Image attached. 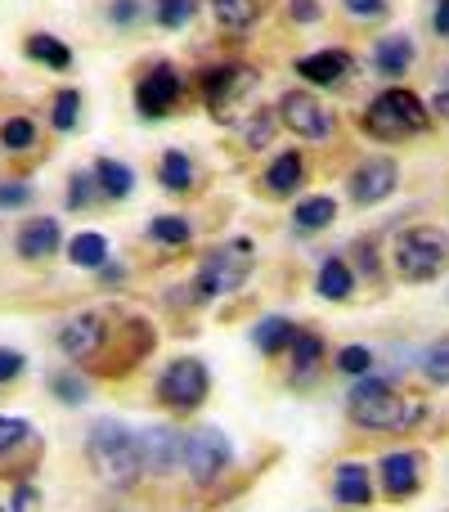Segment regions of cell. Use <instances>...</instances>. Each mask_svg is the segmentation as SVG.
<instances>
[{"instance_id":"28","label":"cell","mask_w":449,"mask_h":512,"mask_svg":"<svg viewBox=\"0 0 449 512\" xmlns=\"http://www.w3.org/2000/svg\"><path fill=\"white\" fill-rule=\"evenodd\" d=\"M292 333H297V324H292V319H283V315H270V319H261V324H256L252 342L261 346V355H279V351H288Z\"/></svg>"},{"instance_id":"13","label":"cell","mask_w":449,"mask_h":512,"mask_svg":"<svg viewBox=\"0 0 449 512\" xmlns=\"http://www.w3.org/2000/svg\"><path fill=\"white\" fill-rule=\"evenodd\" d=\"M104 342H108V328L99 315H72L68 324L59 328V351L68 355L72 364L95 360V355L104 351Z\"/></svg>"},{"instance_id":"7","label":"cell","mask_w":449,"mask_h":512,"mask_svg":"<svg viewBox=\"0 0 449 512\" xmlns=\"http://www.w3.org/2000/svg\"><path fill=\"white\" fill-rule=\"evenodd\" d=\"M229 459H234V445L225 441V432H216V427H198V432L185 436V463H180V468L189 472L194 486H212V481L225 477Z\"/></svg>"},{"instance_id":"37","label":"cell","mask_w":449,"mask_h":512,"mask_svg":"<svg viewBox=\"0 0 449 512\" xmlns=\"http://www.w3.org/2000/svg\"><path fill=\"white\" fill-rule=\"evenodd\" d=\"M99 194V180L95 171H77V176L68 180V207H90Z\"/></svg>"},{"instance_id":"6","label":"cell","mask_w":449,"mask_h":512,"mask_svg":"<svg viewBox=\"0 0 449 512\" xmlns=\"http://www.w3.org/2000/svg\"><path fill=\"white\" fill-rule=\"evenodd\" d=\"M207 391H212V373H207V364L194 360V355L171 360L167 369H162V378H158V400L167 409H176V414L198 409L207 400Z\"/></svg>"},{"instance_id":"10","label":"cell","mask_w":449,"mask_h":512,"mask_svg":"<svg viewBox=\"0 0 449 512\" xmlns=\"http://www.w3.org/2000/svg\"><path fill=\"white\" fill-rule=\"evenodd\" d=\"M256 81H261L256 77V68H247V63H225V68H212L203 77V99H207V108H212L216 117H225L238 99L252 95Z\"/></svg>"},{"instance_id":"20","label":"cell","mask_w":449,"mask_h":512,"mask_svg":"<svg viewBox=\"0 0 449 512\" xmlns=\"http://www.w3.org/2000/svg\"><path fill=\"white\" fill-rule=\"evenodd\" d=\"M337 221V203L328 194H315V198H301L297 212H292V225H297L301 234H319L328 230V225Z\"/></svg>"},{"instance_id":"1","label":"cell","mask_w":449,"mask_h":512,"mask_svg":"<svg viewBox=\"0 0 449 512\" xmlns=\"http://www.w3.org/2000/svg\"><path fill=\"white\" fill-rule=\"evenodd\" d=\"M346 414L355 427H369V432H405L423 418V405L409 396H400L387 378H360L346 396Z\"/></svg>"},{"instance_id":"42","label":"cell","mask_w":449,"mask_h":512,"mask_svg":"<svg viewBox=\"0 0 449 512\" xmlns=\"http://www.w3.org/2000/svg\"><path fill=\"white\" fill-rule=\"evenodd\" d=\"M23 355L18 351H9V346H0V387H5V382H14L18 373H23Z\"/></svg>"},{"instance_id":"16","label":"cell","mask_w":449,"mask_h":512,"mask_svg":"<svg viewBox=\"0 0 449 512\" xmlns=\"http://www.w3.org/2000/svg\"><path fill=\"white\" fill-rule=\"evenodd\" d=\"M297 77H306L310 86H342L351 77V54L346 50H315L297 59Z\"/></svg>"},{"instance_id":"18","label":"cell","mask_w":449,"mask_h":512,"mask_svg":"<svg viewBox=\"0 0 449 512\" xmlns=\"http://www.w3.org/2000/svg\"><path fill=\"white\" fill-rule=\"evenodd\" d=\"M414 59H418V50H414V41L409 36H382L378 45H373V68L382 72V77H405L409 68H414Z\"/></svg>"},{"instance_id":"46","label":"cell","mask_w":449,"mask_h":512,"mask_svg":"<svg viewBox=\"0 0 449 512\" xmlns=\"http://www.w3.org/2000/svg\"><path fill=\"white\" fill-rule=\"evenodd\" d=\"M432 113H436V117H445V122H449V72H445L441 90H436V99H432Z\"/></svg>"},{"instance_id":"17","label":"cell","mask_w":449,"mask_h":512,"mask_svg":"<svg viewBox=\"0 0 449 512\" xmlns=\"http://www.w3.org/2000/svg\"><path fill=\"white\" fill-rule=\"evenodd\" d=\"M333 499L342 508H373V477L364 463H337L333 468Z\"/></svg>"},{"instance_id":"12","label":"cell","mask_w":449,"mask_h":512,"mask_svg":"<svg viewBox=\"0 0 449 512\" xmlns=\"http://www.w3.org/2000/svg\"><path fill=\"white\" fill-rule=\"evenodd\" d=\"M396 185H400V167L378 153V158H369V162H360V167H355L351 198L360 207H378V203H387V198L396 194Z\"/></svg>"},{"instance_id":"31","label":"cell","mask_w":449,"mask_h":512,"mask_svg":"<svg viewBox=\"0 0 449 512\" xmlns=\"http://www.w3.org/2000/svg\"><path fill=\"white\" fill-rule=\"evenodd\" d=\"M50 391H54V400H59V405H86V396H90L86 378H81V373H72V369L54 373V378H50Z\"/></svg>"},{"instance_id":"34","label":"cell","mask_w":449,"mask_h":512,"mask_svg":"<svg viewBox=\"0 0 449 512\" xmlns=\"http://www.w3.org/2000/svg\"><path fill=\"white\" fill-rule=\"evenodd\" d=\"M50 122H54V131H72V126L81 122V90H59V95H54Z\"/></svg>"},{"instance_id":"21","label":"cell","mask_w":449,"mask_h":512,"mask_svg":"<svg viewBox=\"0 0 449 512\" xmlns=\"http://www.w3.org/2000/svg\"><path fill=\"white\" fill-rule=\"evenodd\" d=\"M315 288H319V297H328V301H346V297L355 292V274H351V265H346L342 256H328V261L319 265Z\"/></svg>"},{"instance_id":"44","label":"cell","mask_w":449,"mask_h":512,"mask_svg":"<svg viewBox=\"0 0 449 512\" xmlns=\"http://www.w3.org/2000/svg\"><path fill=\"white\" fill-rule=\"evenodd\" d=\"M432 27H436V36H441V41H449V0H436Z\"/></svg>"},{"instance_id":"4","label":"cell","mask_w":449,"mask_h":512,"mask_svg":"<svg viewBox=\"0 0 449 512\" xmlns=\"http://www.w3.org/2000/svg\"><path fill=\"white\" fill-rule=\"evenodd\" d=\"M449 265V234H441L436 225H414L396 239V270L409 283H432L441 279Z\"/></svg>"},{"instance_id":"33","label":"cell","mask_w":449,"mask_h":512,"mask_svg":"<svg viewBox=\"0 0 449 512\" xmlns=\"http://www.w3.org/2000/svg\"><path fill=\"white\" fill-rule=\"evenodd\" d=\"M36 144V126L27 122V117H9L5 126H0V149L5 153H23Z\"/></svg>"},{"instance_id":"24","label":"cell","mask_w":449,"mask_h":512,"mask_svg":"<svg viewBox=\"0 0 449 512\" xmlns=\"http://www.w3.org/2000/svg\"><path fill=\"white\" fill-rule=\"evenodd\" d=\"M158 180H162V189H171V194H189V189H194V162H189V153H180V149L162 153Z\"/></svg>"},{"instance_id":"35","label":"cell","mask_w":449,"mask_h":512,"mask_svg":"<svg viewBox=\"0 0 449 512\" xmlns=\"http://www.w3.org/2000/svg\"><path fill=\"white\" fill-rule=\"evenodd\" d=\"M337 369H342L346 378H369L373 373V351L369 346H342V351H337Z\"/></svg>"},{"instance_id":"38","label":"cell","mask_w":449,"mask_h":512,"mask_svg":"<svg viewBox=\"0 0 449 512\" xmlns=\"http://www.w3.org/2000/svg\"><path fill=\"white\" fill-rule=\"evenodd\" d=\"M32 203V185L27 180H0V212H14V207H27Z\"/></svg>"},{"instance_id":"5","label":"cell","mask_w":449,"mask_h":512,"mask_svg":"<svg viewBox=\"0 0 449 512\" xmlns=\"http://www.w3.org/2000/svg\"><path fill=\"white\" fill-rule=\"evenodd\" d=\"M247 274H252V243L238 239L229 243V248L203 256V265H198V301H216V297H229V292H238L247 283Z\"/></svg>"},{"instance_id":"27","label":"cell","mask_w":449,"mask_h":512,"mask_svg":"<svg viewBox=\"0 0 449 512\" xmlns=\"http://www.w3.org/2000/svg\"><path fill=\"white\" fill-rule=\"evenodd\" d=\"M212 9L225 32H247V27H256V18H261V0H216Z\"/></svg>"},{"instance_id":"41","label":"cell","mask_w":449,"mask_h":512,"mask_svg":"<svg viewBox=\"0 0 449 512\" xmlns=\"http://www.w3.org/2000/svg\"><path fill=\"white\" fill-rule=\"evenodd\" d=\"M288 14H292V23H319L324 9H319V0H288Z\"/></svg>"},{"instance_id":"15","label":"cell","mask_w":449,"mask_h":512,"mask_svg":"<svg viewBox=\"0 0 449 512\" xmlns=\"http://www.w3.org/2000/svg\"><path fill=\"white\" fill-rule=\"evenodd\" d=\"M59 243H63V230H59V221L54 216H36V221H23V230H18V239H14V248L23 261H45V256H54L59 252Z\"/></svg>"},{"instance_id":"14","label":"cell","mask_w":449,"mask_h":512,"mask_svg":"<svg viewBox=\"0 0 449 512\" xmlns=\"http://www.w3.org/2000/svg\"><path fill=\"white\" fill-rule=\"evenodd\" d=\"M378 477H382V490L387 499H414L418 486H423V454L418 450H391L387 459L378 463Z\"/></svg>"},{"instance_id":"26","label":"cell","mask_w":449,"mask_h":512,"mask_svg":"<svg viewBox=\"0 0 449 512\" xmlns=\"http://www.w3.org/2000/svg\"><path fill=\"white\" fill-rule=\"evenodd\" d=\"M27 54H32L36 63H45V68H54V72H68L72 68V50L59 41V36H50V32L27 36Z\"/></svg>"},{"instance_id":"29","label":"cell","mask_w":449,"mask_h":512,"mask_svg":"<svg viewBox=\"0 0 449 512\" xmlns=\"http://www.w3.org/2000/svg\"><path fill=\"white\" fill-rule=\"evenodd\" d=\"M198 14V0H153V18H158L167 32H180V27H189Z\"/></svg>"},{"instance_id":"8","label":"cell","mask_w":449,"mask_h":512,"mask_svg":"<svg viewBox=\"0 0 449 512\" xmlns=\"http://www.w3.org/2000/svg\"><path fill=\"white\" fill-rule=\"evenodd\" d=\"M279 122L288 126L297 140H328L337 117H333V108L319 95H310V90H288V95L279 99Z\"/></svg>"},{"instance_id":"36","label":"cell","mask_w":449,"mask_h":512,"mask_svg":"<svg viewBox=\"0 0 449 512\" xmlns=\"http://www.w3.org/2000/svg\"><path fill=\"white\" fill-rule=\"evenodd\" d=\"M423 373H427V382H436V387H449V337L436 342V346H427Z\"/></svg>"},{"instance_id":"11","label":"cell","mask_w":449,"mask_h":512,"mask_svg":"<svg viewBox=\"0 0 449 512\" xmlns=\"http://www.w3.org/2000/svg\"><path fill=\"white\" fill-rule=\"evenodd\" d=\"M135 445H140L144 477H167L185 463V436L176 427H144V432H135Z\"/></svg>"},{"instance_id":"45","label":"cell","mask_w":449,"mask_h":512,"mask_svg":"<svg viewBox=\"0 0 449 512\" xmlns=\"http://www.w3.org/2000/svg\"><path fill=\"white\" fill-rule=\"evenodd\" d=\"M32 504H36V490H32V486H23V490L14 495V504H5L0 512H32Z\"/></svg>"},{"instance_id":"22","label":"cell","mask_w":449,"mask_h":512,"mask_svg":"<svg viewBox=\"0 0 449 512\" xmlns=\"http://www.w3.org/2000/svg\"><path fill=\"white\" fill-rule=\"evenodd\" d=\"M95 180H99V194L104 198H131L135 194V171L117 158H99L95 162Z\"/></svg>"},{"instance_id":"9","label":"cell","mask_w":449,"mask_h":512,"mask_svg":"<svg viewBox=\"0 0 449 512\" xmlns=\"http://www.w3.org/2000/svg\"><path fill=\"white\" fill-rule=\"evenodd\" d=\"M180 95H185V81H180V72L171 68V63H158V68H153L149 77L135 86V108H140L149 122H162V117L176 113Z\"/></svg>"},{"instance_id":"25","label":"cell","mask_w":449,"mask_h":512,"mask_svg":"<svg viewBox=\"0 0 449 512\" xmlns=\"http://www.w3.org/2000/svg\"><path fill=\"white\" fill-rule=\"evenodd\" d=\"M68 261L77 265V270H104L108 265V239L95 234V230L77 234V239L68 243Z\"/></svg>"},{"instance_id":"32","label":"cell","mask_w":449,"mask_h":512,"mask_svg":"<svg viewBox=\"0 0 449 512\" xmlns=\"http://www.w3.org/2000/svg\"><path fill=\"white\" fill-rule=\"evenodd\" d=\"M274 126H279V113H270V108H256V113L247 117V126H243L247 149H265V144L274 140Z\"/></svg>"},{"instance_id":"2","label":"cell","mask_w":449,"mask_h":512,"mask_svg":"<svg viewBox=\"0 0 449 512\" xmlns=\"http://www.w3.org/2000/svg\"><path fill=\"white\" fill-rule=\"evenodd\" d=\"M86 459H90V468H95V477L104 481V486H135V481L144 477L135 432H126L117 418H104V423L90 427Z\"/></svg>"},{"instance_id":"43","label":"cell","mask_w":449,"mask_h":512,"mask_svg":"<svg viewBox=\"0 0 449 512\" xmlns=\"http://www.w3.org/2000/svg\"><path fill=\"white\" fill-rule=\"evenodd\" d=\"M108 18H113V23H135V18H140V0H113V9H108Z\"/></svg>"},{"instance_id":"40","label":"cell","mask_w":449,"mask_h":512,"mask_svg":"<svg viewBox=\"0 0 449 512\" xmlns=\"http://www.w3.org/2000/svg\"><path fill=\"white\" fill-rule=\"evenodd\" d=\"M342 5L351 18H369V23L373 18H387V0H342Z\"/></svg>"},{"instance_id":"23","label":"cell","mask_w":449,"mask_h":512,"mask_svg":"<svg viewBox=\"0 0 449 512\" xmlns=\"http://www.w3.org/2000/svg\"><path fill=\"white\" fill-rule=\"evenodd\" d=\"M324 351H328V342L319 333H310V328H297V333H292V342H288L292 369H297V373H315L319 364H324Z\"/></svg>"},{"instance_id":"3","label":"cell","mask_w":449,"mask_h":512,"mask_svg":"<svg viewBox=\"0 0 449 512\" xmlns=\"http://www.w3.org/2000/svg\"><path fill=\"white\" fill-rule=\"evenodd\" d=\"M360 126L373 135V140L396 144V140H409V135H423L427 126H432V108H427L414 90L391 86V90H382V95L369 99Z\"/></svg>"},{"instance_id":"39","label":"cell","mask_w":449,"mask_h":512,"mask_svg":"<svg viewBox=\"0 0 449 512\" xmlns=\"http://www.w3.org/2000/svg\"><path fill=\"white\" fill-rule=\"evenodd\" d=\"M27 432H32V427H27L23 418H5V414H0V454H9V450H14V445L23 441Z\"/></svg>"},{"instance_id":"19","label":"cell","mask_w":449,"mask_h":512,"mask_svg":"<svg viewBox=\"0 0 449 512\" xmlns=\"http://www.w3.org/2000/svg\"><path fill=\"white\" fill-rule=\"evenodd\" d=\"M306 180V158H301L297 149H288V153H279V158L270 162V171H265V189H270L274 198H288V194H297V185Z\"/></svg>"},{"instance_id":"30","label":"cell","mask_w":449,"mask_h":512,"mask_svg":"<svg viewBox=\"0 0 449 512\" xmlns=\"http://www.w3.org/2000/svg\"><path fill=\"white\" fill-rule=\"evenodd\" d=\"M149 239L153 243H167V248H180V243L194 239V230H189L185 216H153V221H149Z\"/></svg>"}]
</instances>
